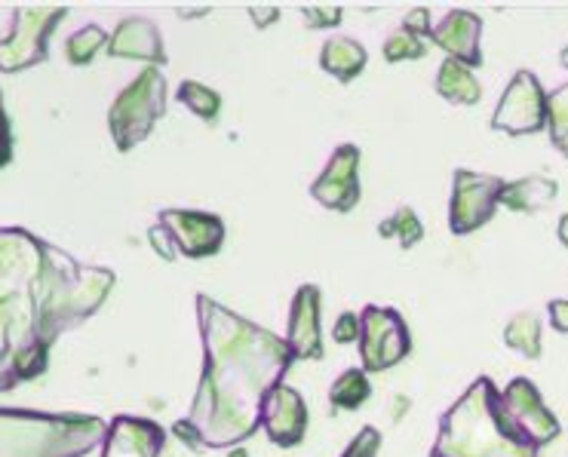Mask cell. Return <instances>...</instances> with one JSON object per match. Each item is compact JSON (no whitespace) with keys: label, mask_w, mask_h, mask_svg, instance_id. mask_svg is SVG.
Masks as SVG:
<instances>
[{"label":"cell","mask_w":568,"mask_h":457,"mask_svg":"<svg viewBox=\"0 0 568 457\" xmlns=\"http://www.w3.org/2000/svg\"><path fill=\"white\" fill-rule=\"evenodd\" d=\"M114 283L26 227H0V393L40 378L55 341L99 314Z\"/></svg>","instance_id":"1"},{"label":"cell","mask_w":568,"mask_h":457,"mask_svg":"<svg viewBox=\"0 0 568 457\" xmlns=\"http://www.w3.org/2000/svg\"><path fill=\"white\" fill-rule=\"evenodd\" d=\"M148 243H151V248L158 252V258H163V262H175V258H179V252L172 246L170 234H166L158 222L148 227Z\"/></svg>","instance_id":"31"},{"label":"cell","mask_w":568,"mask_h":457,"mask_svg":"<svg viewBox=\"0 0 568 457\" xmlns=\"http://www.w3.org/2000/svg\"><path fill=\"white\" fill-rule=\"evenodd\" d=\"M108 55L114 59H133V62H148V68H160L166 62V47L160 38L158 26L145 16H130L123 19L114 34H108Z\"/></svg>","instance_id":"17"},{"label":"cell","mask_w":568,"mask_h":457,"mask_svg":"<svg viewBox=\"0 0 568 457\" xmlns=\"http://www.w3.org/2000/svg\"><path fill=\"white\" fill-rule=\"evenodd\" d=\"M311 196L317 200L323 210L351 212L363 196L359 187V148L357 144H338L329 154L326 170L311 184Z\"/></svg>","instance_id":"12"},{"label":"cell","mask_w":568,"mask_h":457,"mask_svg":"<svg viewBox=\"0 0 568 457\" xmlns=\"http://www.w3.org/2000/svg\"><path fill=\"white\" fill-rule=\"evenodd\" d=\"M556 236H559V243L568 248V212L559 219V224H556Z\"/></svg>","instance_id":"36"},{"label":"cell","mask_w":568,"mask_h":457,"mask_svg":"<svg viewBox=\"0 0 568 457\" xmlns=\"http://www.w3.org/2000/svg\"><path fill=\"white\" fill-rule=\"evenodd\" d=\"M547 316H550V326L556 332L568 335V301L566 298H554L547 304Z\"/></svg>","instance_id":"34"},{"label":"cell","mask_w":568,"mask_h":457,"mask_svg":"<svg viewBox=\"0 0 568 457\" xmlns=\"http://www.w3.org/2000/svg\"><path fill=\"white\" fill-rule=\"evenodd\" d=\"M175 99H179L191 114H197V118L206 120V123L219 120V114H222V95L212 90V87H206V83H200V80H185V83L179 87V92H175Z\"/></svg>","instance_id":"24"},{"label":"cell","mask_w":568,"mask_h":457,"mask_svg":"<svg viewBox=\"0 0 568 457\" xmlns=\"http://www.w3.org/2000/svg\"><path fill=\"white\" fill-rule=\"evenodd\" d=\"M166 78L160 68H142L108 108V132L111 142L118 144L120 154H130L135 144H142L154 132L163 114H166Z\"/></svg>","instance_id":"5"},{"label":"cell","mask_w":568,"mask_h":457,"mask_svg":"<svg viewBox=\"0 0 568 457\" xmlns=\"http://www.w3.org/2000/svg\"><path fill=\"white\" fill-rule=\"evenodd\" d=\"M197 326L203 341V372L185 418L172 436L194 451L237 448L262 427L267 396L283 384L295 363L286 341L227 311L200 292Z\"/></svg>","instance_id":"2"},{"label":"cell","mask_w":568,"mask_h":457,"mask_svg":"<svg viewBox=\"0 0 568 457\" xmlns=\"http://www.w3.org/2000/svg\"><path fill=\"white\" fill-rule=\"evenodd\" d=\"M403 28L412 31L415 38H430V28H434V22H430V10H427V7H415V10H409L406 19H403Z\"/></svg>","instance_id":"32"},{"label":"cell","mask_w":568,"mask_h":457,"mask_svg":"<svg viewBox=\"0 0 568 457\" xmlns=\"http://www.w3.org/2000/svg\"><path fill=\"white\" fill-rule=\"evenodd\" d=\"M504 179L474 170H455L452 175L449 227L455 236H467L491 222L501 200Z\"/></svg>","instance_id":"9"},{"label":"cell","mask_w":568,"mask_h":457,"mask_svg":"<svg viewBox=\"0 0 568 457\" xmlns=\"http://www.w3.org/2000/svg\"><path fill=\"white\" fill-rule=\"evenodd\" d=\"M262 427H265L267 439L280 448H295L307 433V405H304L302 393L280 384L271 390L262 412Z\"/></svg>","instance_id":"16"},{"label":"cell","mask_w":568,"mask_h":457,"mask_svg":"<svg viewBox=\"0 0 568 457\" xmlns=\"http://www.w3.org/2000/svg\"><path fill=\"white\" fill-rule=\"evenodd\" d=\"M158 224L170 234L175 252L182 258H191V262L210 258L225 246V222L215 212L170 206V210L158 212Z\"/></svg>","instance_id":"11"},{"label":"cell","mask_w":568,"mask_h":457,"mask_svg":"<svg viewBox=\"0 0 568 457\" xmlns=\"http://www.w3.org/2000/svg\"><path fill=\"white\" fill-rule=\"evenodd\" d=\"M320 288L314 283H304L295 292L290 307V326H286V344L292 359H323V335H320Z\"/></svg>","instance_id":"14"},{"label":"cell","mask_w":568,"mask_h":457,"mask_svg":"<svg viewBox=\"0 0 568 457\" xmlns=\"http://www.w3.org/2000/svg\"><path fill=\"white\" fill-rule=\"evenodd\" d=\"M372 396V380L363 368H347L332 380L329 403L332 412H354Z\"/></svg>","instance_id":"21"},{"label":"cell","mask_w":568,"mask_h":457,"mask_svg":"<svg viewBox=\"0 0 568 457\" xmlns=\"http://www.w3.org/2000/svg\"><path fill=\"white\" fill-rule=\"evenodd\" d=\"M382 53L384 62H390V65H397V62H418L427 53V43L422 38H415L406 28H399V31H394L390 38L384 40Z\"/></svg>","instance_id":"27"},{"label":"cell","mask_w":568,"mask_h":457,"mask_svg":"<svg viewBox=\"0 0 568 457\" xmlns=\"http://www.w3.org/2000/svg\"><path fill=\"white\" fill-rule=\"evenodd\" d=\"M547 130L556 151L568 158V83L547 92Z\"/></svg>","instance_id":"26"},{"label":"cell","mask_w":568,"mask_h":457,"mask_svg":"<svg viewBox=\"0 0 568 457\" xmlns=\"http://www.w3.org/2000/svg\"><path fill=\"white\" fill-rule=\"evenodd\" d=\"M559 62H562V68H568V47L559 53Z\"/></svg>","instance_id":"39"},{"label":"cell","mask_w":568,"mask_h":457,"mask_svg":"<svg viewBox=\"0 0 568 457\" xmlns=\"http://www.w3.org/2000/svg\"><path fill=\"white\" fill-rule=\"evenodd\" d=\"M332 341H335V344H357L359 314H354V311H344V314H338L335 326H332Z\"/></svg>","instance_id":"30"},{"label":"cell","mask_w":568,"mask_h":457,"mask_svg":"<svg viewBox=\"0 0 568 457\" xmlns=\"http://www.w3.org/2000/svg\"><path fill=\"white\" fill-rule=\"evenodd\" d=\"M504 344L519 351L526 359H541V316L523 311L504 328Z\"/></svg>","instance_id":"22"},{"label":"cell","mask_w":568,"mask_h":457,"mask_svg":"<svg viewBox=\"0 0 568 457\" xmlns=\"http://www.w3.org/2000/svg\"><path fill=\"white\" fill-rule=\"evenodd\" d=\"M108 47L105 28L99 26H83L65 40V59L71 65H90L95 55L102 53Z\"/></svg>","instance_id":"25"},{"label":"cell","mask_w":568,"mask_h":457,"mask_svg":"<svg viewBox=\"0 0 568 457\" xmlns=\"http://www.w3.org/2000/svg\"><path fill=\"white\" fill-rule=\"evenodd\" d=\"M212 7H194V10H191V7H179V16H182V19H187V16H206Z\"/></svg>","instance_id":"37"},{"label":"cell","mask_w":568,"mask_h":457,"mask_svg":"<svg viewBox=\"0 0 568 457\" xmlns=\"http://www.w3.org/2000/svg\"><path fill=\"white\" fill-rule=\"evenodd\" d=\"M559 194V184L547 175H526L519 182H504L501 200L498 206H507L510 212H541L554 203V196Z\"/></svg>","instance_id":"18"},{"label":"cell","mask_w":568,"mask_h":457,"mask_svg":"<svg viewBox=\"0 0 568 457\" xmlns=\"http://www.w3.org/2000/svg\"><path fill=\"white\" fill-rule=\"evenodd\" d=\"M105 427L78 412L0 408V457H87L102 445Z\"/></svg>","instance_id":"4"},{"label":"cell","mask_w":568,"mask_h":457,"mask_svg":"<svg viewBox=\"0 0 568 457\" xmlns=\"http://www.w3.org/2000/svg\"><path fill=\"white\" fill-rule=\"evenodd\" d=\"M547 126V92L531 71H516L501 102L491 114V130L507 135H531Z\"/></svg>","instance_id":"10"},{"label":"cell","mask_w":568,"mask_h":457,"mask_svg":"<svg viewBox=\"0 0 568 457\" xmlns=\"http://www.w3.org/2000/svg\"><path fill=\"white\" fill-rule=\"evenodd\" d=\"M430 40L443 53L462 62L464 68H479L483 65V19L470 10H449L443 16L434 28H430Z\"/></svg>","instance_id":"15"},{"label":"cell","mask_w":568,"mask_h":457,"mask_svg":"<svg viewBox=\"0 0 568 457\" xmlns=\"http://www.w3.org/2000/svg\"><path fill=\"white\" fill-rule=\"evenodd\" d=\"M378 448H382V433L375 427H363L344 448L342 457H378Z\"/></svg>","instance_id":"28"},{"label":"cell","mask_w":568,"mask_h":457,"mask_svg":"<svg viewBox=\"0 0 568 457\" xmlns=\"http://www.w3.org/2000/svg\"><path fill=\"white\" fill-rule=\"evenodd\" d=\"M359 359H363V372L375 375V372H387V368L399 366L412 353V332L406 319L394 311V307H382V304H366L359 314Z\"/></svg>","instance_id":"7"},{"label":"cell","mask_w":568,"mask_h":457,"mask_svg":"<svg viewBox=\"0 0 568 457\" xmlns=\"http://www.w3.org/2000/svg\"><path fill=\"white\" fill-rule=\"evenodd\" d=\"M378 236L382 240H397L403 248L418 246L424 240V224L418 219V212L412 206H399L394 215H387L382 224H378Z\"/></svg>","instance_id":"23"},{"label":"cell","mask_w":568,"mask_h":457,"mask_svg":"<svg viewBox=\"0 0 568 457\" xmlns=\"http://www.w3.org/2000/svg\"><path fill=\"white\" fill-rule=\"evenodd\" d=\"M227 457H250V451H246V448H240V445H237V448H231V455H227Z\"/></svg>","instance_id":"38"},{"label":"cell","mask_w":568,"mask_h":457,"mask_svg":"<svg viewBox=\"0 0 568 457\" xmlns=\"http://www.w3.org/2000/svg\"><path fill=\"white\" fill-rule=\"evenodd\" d=\"M163 445H166V430L158 420L118 415L108 420L102 457H160Z\"/></svg>","instance_id":"13"},{"label":"cell","mask_w":568,"mask_h":457,"mask_svg":"<svg viewBox=\"0 0 568 457\" xmlns=\"http://www.w3.org/2000/svg\"><path fill=\"white\" fill-rule=\"evenodd\" d=\"M498 412H501L507 430L535 451L559 436V420L544 405L541 390L529 378H514L498 393Z\"/></svg>","instance_id":"8"},{"label":"cell","mask_w":568,"mask_h":457,"mask_svg":"<svg viewBox=\"0 0 568 457\" xmlns=\"http://www.w3.org/2000/svg\"><path fill=\"white\" fill-rule=\"evenodd\" d=\"M13 160V126L3 111V99H0V170Z\"/></svg>","instance_id":"33"},{"label":"cell","mask_w":568,"mask_h":457,"mask_svg":"<svg viewBox=\"0 0 568 457\" xmlns=\"http://www.w3.org/2000/svg\"><path fill=\"white\" fill-rule=\"evenodd\" d=\"M436 92L452 102V105H476L479 99H483V87H479V80L470 68H464L462 62H455V59H446L439 71H436Z\"/></svg>","instance_id":"20"},{"label":"cell","mask_w":568,"mask_h":457,"mask_svg":"<svg viewBox=\"0 0 568 457\" xmlns=\"http://www.w3.org/2000/svg\"><path fill=\"white\" fill-rule=\"evenodd\" d=\"M302 19L311 28H338L344 10L342 7H302Z\"/></svg>","instance_id":"29"},{"label":"cell","mask_w":568,"mask_h":457,"mask_svg":"<svg viewBox=\"0 0 568 457\" xmlns=\"http://www.w3.org/2000/svg\"><path fill=\"white\" fill-rule=\"evenodd\" d=\"M369 62L366 47L354 38H329L320 50V68L338 78V83H351L363 74V68Z\"/></svg>","instance_id":"19"},{"label":"cell","mask_w":568,"mask_h":457,"mask_svg":"<svg viewBox=\"0 0 568 457\" xmlns=\"http://www.w3.org/2000/svg\"><path fill=\"white\" fill-rule=\"evenodd\" d=\"M250 19L258 28H267V26H274V22H277L280 10H277V7H250Z\"/></svg>","instance_id":"35"},{"label":"cell","mask_w":568,"mask_h":457,"mask_svg":"<svg viewBox=\"0 0 568 457\" xmlns=\"http://www.w3.org/2000/svg\"><path fill=\"white\" fill-rule=\"evenodd\" d=\"M498 393L491 378H476L439 418L430 457H538L535 448L507 430Z\"/></svg>","instance_id":"3"},{"label":"cell","mask_w":568,"mask_h":457,"mask_svg":"<svg viewBox=\"0 0 568 457\" xmlns=\"http://www.w3.org/2000/svg\"><path fill=\"white\" fill-rule=\"evenodd\" d=\"M65 16V7H16L10 31L0 38V71L16 74L47 62L50 38Z\"/></svg>","instance_id":"6"}]
</instances>
